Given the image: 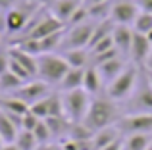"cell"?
Segmentation results:
<instances>
[{"label":"cell","instance_id":"cell-1","mask_svg":"<svg viewBox=\"0 0 152 150\" xmlns=\"http://www.w3.org/2000/svg\"><path fill=\"white\" fill-rule=\"evenodd\" d=\"M121 116H123V112H121L118 102H114L108 96L100 94V96H94L91 100V106L87 110V116L83 119V123H85V127H89L94 133V131H100L104 127L115 125Z\"/></svg>","mask_w":152,"mask_h":150},{"label":"cell","instance_id":"cell-2","mask_svg":"<svg viewBox=\"0 0 152 150\" xmlns=\"http://www.w3.org/2000/svg\"><path fill=\"white\" fill-rule=\"evenodd\" d=\"M141 71H142L141 66H137V64L131 62V64L127 66V68L106 87V89H104V96H108L110 100L118 102V104L119 102H125L127 98L131 96V92L135 90V87H137V81H139V77H141Z\"/></svg>","mask_w":152,"mask_h":150},{"label":"cell","instance_id":"cell-3","mask_svg":"<svg viewBox=\"0 0 152 150\" xmlns=\"http://www.w3.org/2000/svg\"><path fill=\"white\" fill-rule=\"evenodd\" d=\"M69 66L62 58L60 52H50V54H41L37 56V79L48 83L50 87H58L62 83L64 75L67 73Z\"/></svg>","mask_w":152,"mask_h":150},{"label":"cell","instance_id":"cell-4","mask_svg":"<svg viewBox=\"0 0 152 150\" xmlns=\"http://www.w3.org/2000/svg\"><path fill=\"white\" fill-rule=\"evenodd\" d=\"M123 114H152V85L145 69L137 81V87L131 92V96L123 102Z\"/></svg>","mask_w":152,"mask_h":150},{"label":"cell","instance_id":"cell-5","mask_svg":"<svg viewBox=\"0 0 152 150\" xmlns=\"http://www.w3.org/2000/svg\"><path fill=\"white\" fill-rule=\"evenodd\" d=\"M91 96L87 90L77 89L69 90V92H62V104H64V116L71 121V123H81L87 116V110L91 106Z\"/></svg>","mask_w":152,"mask_h":150},{"label":"cell","instance_id":"cell-6","mask_svg":"<svg viewBox=\"0 0 152 150\" xmlns=\"http://www.w3.org/2000/svg\"><path fill=\"white\" fill-rule=\"evenodd\" d=\"M94 21H85V23H79V25L73 27H66L64 31V41H62V50H71V48H89V42L91 37L94 33Z\"/></svg>","mask_w":152,"mask_h":150},{"label":"cell","instance_id":"cell-7","mask_svg":"<svg viewBox=\"0 0 152 150\" xmlns=\"http://www.w3.org/2000/svg\"><path fill=\"white\" fill-rule=\"evenodd\" d=\"M115 125L123 137L139 133L152 135V114H123Z\"/></svg>","mask_w":152,"mask_h":150},{"label":"cell","instance_id":"cell-8","mask_svg":"<svg viewBox=\"0 0 152 150\" xmlns=\"http://www.w3.org/2000/svg\"><path fill=\"white\" fill-rule=\"evenodd\" d=\"M50 92H52V87L48 85V83L41 81V79H31V81L23 83L19 89H15L14 92H10V94H14L15 98L23 100L27 106H33L35 102L46 98Z\"/></svg>","mask_w":152,"mask_h":150},{"label":"cell","instance_id":"cell-9","mask_svg":"<svg viewBox=\"0 0 152 150\" xmlns=\"http://www.w3.org/2000/svg\"><path fill=\"white\" fill-rule=\"evenodd\" d=\"M141 14L137 0H114L110 12V21L114 25H133L137 15Z\"/></svg>","mask_w":152,"mask_h":150},{"label":"cell","instance_id":"cell-10","mask_svg":"<svg viewBox=\"0 0 152 150\" xmlns=\"http://www.w3.org/2000/svg\"><path fill=\"white\" fill-rule=\"evenodd\" d=\"M62 29H66V25H64L60 19H56L50 12H46V14H42L41 17H39V21L35 23L25 35H21L19 39H37V41H41V39L48 37V35H54V33H58V31H62Z\"/></svg>","mask_w":152,"mask_h":150},{"label":"cell","instance_id":"cell-11","mask_svg":"<svg viewBox=\"0 0 152 150\" xmlns=\"http://www.w3.org/2000/svg\"><path fill=\"white\" fill-rule=\"evenodd\" d=\"M129 64L131 62L127 60L125 56H115V58H112V60H106V62H102V64H98L96 69H98V73H100V77L104 81V89H106Z\"/></svg>","mask_w":152,"mask_h":150},{"label":"cell","instance_id":"cell-12","mask_svg":"<svg viewBox=\"0 0 152 150\" xmlns=\"http://www.w3.org/2000/svg\"><path fill=\"white\" fill-rule=\"evenodd\" d=\"M152 52V42L148 41V37L142 33H135L133 35V42H131V52H129V60L137 66H145L146 58Z\"/></svg>","mask_w":152,"mask_h":150},{"label":"cell","instance_id":"cell-13","mask_svg":"<svg viewBox=\"0 0 152 150\" xmlns=\"http://www.w3.org/2000/svg\"><path fill=\"white\" fill-rule=\"evenodd\" d=\"M133 27L129 25H114L112 31V39H114V46L118 48V52L121 56H125L129 60V52H131V42H133ZM131 62V60H129Z\"/></svg>","mask_w":152,"mask_h":150},{"label":"cell","instance_id":"cell-14","mask_svg":"<svg viewBox=\"0 0 152 150\" xmlns=\"http://www.w3.org/2000/svg\"><path fill=\"white\" fill-rule=\"evenodd\" d=\"M83 4H85L83 0H54L48 6V12L66 25V23L69 21V17L75 14V10H77L79 6H83Z\"/></svg>","mask_w":152,"mask_h":150},{"label":"cell","instance_id":"cell-15","mask_svg":"<svg viewBox=\"0 0 152 150\" xmlns=\"http://www.w3.org/2000/svg\"><path fill=\"white\" fill-rule=\"evenodd\" d=\"M83 90L91 94V96H100L104 92V81L98 73L96 66H89L85 68V75H83Z\"/></svg>","mask_w":152,"mask_h":150},{"label":"cell","instance_id":"cell-16","mask_svg":"<svg viewBox=\"0 0 152 150\" xmlns=\"http://www.w3.org/2000/svg\"><path fill=\"white\" fill-rule=\"evenodd\" d=\"M62 58L66 60V64L69 68L85 69L91 66V52L89 48H71V50H62Z\"/></svg>","mask_w":152,"mask_h":150},{"label":"cell","instance_id":"cell-17","mask_svg":"<svg viewBox=\"0 0 152 150\" xmlns=\"http://www.w3.org/2000/svg\"><path fill=\"white\" fill-rule=\"evenodd\" d=\"M46 125H48L50 133H52V141L60 143V141L69 137V129H71V121L66 116H54V117H46Z\"/></svg>","mask_w":152,"mask_h":150},{"label":"cell","instance_id":"cell-18","mask_svg":"<svg viewBox=\"0 0 152 150\" xmlns=\"http://www.w3.org/2000/svg\"><path fill=\"white\" fill-rule=\"evenodd\" d=\"M8 56H10L12 60H15L19 66H23L27 71L37 79V56H31L29 52L21 50L19 46H12V48H8Z\"/></svg>","mask_w":152,"mask_h":150},{"label":"cell","instance_id":"cell-19","mask_svg":"<svg viewBox=\"0 0 152 150\" xmlns=\"http://www.w3.org/2000/svg\"><path fill=\"white\" fill-rule=\"evenodd\" d=\"M0 110L6 112V114H12V116L23 117L27 112H29V106H27L23 100L15 98L14 94H2V96H0Z\"/></svg>","mask_w":152,"mask_h":150},{"label":"cell","instance_id":"cell-20","mask_svg":"<svg viewBox=\"0 0 152 150\" xmlns=\"http://www.w3.org/2000/svg\"><path fill=\"white\" fill-rule=\"evenodd\" d=\"M121 135V131L118 129V125H110V127H104L100 131H94L93 133V146L94 150H100L104 146H108L110 143H114V141H118Z\"/></svg>","mask_w":152,"mask_h":150},{"label":"cell","instance_id":"cell-21","mask_svg":"<svg viewBox=\"0 0 152 150\" xmlns=\"http://www.w3.org/2000/svg\"><path fill=\"white\" fill-rule=\"evenodd\" d=\"M83 75H85V69L69 68L67 73L64 75L62 83L58 85V90H60V92H69V90L83 89Z\"/></svg>","mask_w":152,"mask_h":150},{"label":"cell","instance_id":"cell-22","mask_svg":"<svg viewBox=\"0 0 152 150\" xmlns=\"http://www.w3.org/2000/svg\"><path fill=\"white\" fill-rule=\"evenodd\" d=\"M19 129L21 127H19L6 112L0 110V139H2V143L4 144L14 143L15 137H18V133H19Z\"/></svg>","mask_w":152,"mask_h":150},{"label":"cell","instance_id":"cell-23","mask_svg":"<svg viewBox=\"0 0 152 150\" xmlns=\"http://www.w3.org/2000/svg\"><path fill=\"white\" fill-rule=\"evenodd\" d=\"M112 4L114 0H108V2H98V4H89L87 6V12H89L91 21L100 23V21H108L110 19V12H112Z\"/></svg>","mask_w":152,"mask_h":150},{"label":"cell","instance_id":"cell-24","mask_svg":"<svg viewBox=\"0 0 152 150\" xmlns=\"http://www.w3.org/2000/svg\"><path fill=\"white\" fill-rule=\"evenodd\" d=\"M150 141H152V135H146V133L127 135L123 137V150H146Z\"/></svg>","mask_w":152,"mask_h":150},{"label":"cell","instance_id":"cell-25","mask_svg":"<svg viewBox=\"0 0 152 150\" xmlns=\"http://www.w3.org/2000/svg\"><path fill=\"white\" fill-rule=\"evenodd\" d=\"M64 31H58V33L54 35H48V37L41 39V52L42 54H50V52H60V48H62V41H64Z\"/></svg>","mask_w":152,"mask_h":150},{"label":"cell","instance_id":"cell-26","mask_svg":"<svg viewBox=\"0 0 152 150\" xmlns=\"http://www.w3.org/2000/svg\"><path fill=\"white\" fill-rule=\"evenodd\" d=\"M14 143L19 150H37L39 148V141H37V137H35V133L25 131V129H19V133H18Z\"/></svg>","mask_w":152,"mask_h":150},{"label":"cell","instance_id":"cell-27","mask_svg":"<svg viewBox=\"0 0 152 150\" xmlns=\"http://www.w3.org/2000/svg\"><path fill=\"white\" fill-rule=\"evenodd\" d=\"M23 83L25 81H21L18 75H14L10 69H8L6 73L0 75V92L2 94H10V92H14L15 89H19Z\"/></svg>","mask_w":152,"mask_h":150},{"label":"cell","instance_id":"cell-28","mask_svg":"<svg viewBox=\"0 0 152 150\" xmlns=\"http://www.w3.org/2000/svg\"><path fill=\"white\" fill-rule=\"evenodd\" d=\"M131 27H133L135 33L148 35L152 31V14H150V12H142L141 10V14L137 15V19H135V23Z\"/></svg>","mask_w":152,"mask_h":150},{"label":"cell","instance_id":"cell-29","mask_svg":"<svg viewBox=\"0 0 152 150\" xmlns=\"http://www.w3.org/2000/svg\"><path fill=\"white\" fill-rule=\"evenodd\" d=\"M33 133H35V137H37L39 144L54 143V141H52V133H50V129H48V125H46V121H45V119L39 121V125L33 129Z\"/></svg>","mask_w":152,"mask_h":150},{"label":"cell","instance_id":"cell-30","mask_svg":"<svg viewBox=\"0 0 152 150\" xmlns=\"http://www.w3.org/2000/svg\"><path fill=\"white\" fill-rule=\"evenodd\" d=\"M112 48H115L114 46V39H112V35H108V37L100 39L98 42H94V44L89 48V52H91V56H96V54L108 52V50H112Z\"/></svg>","mask_w":152,"mask_h":150},{"label":"cell","instance_id":"cell-31","mask_svg":"<svg viewBox=\"0 0 152 150\" xmlns=\"http://www.w3.org/2000/svg\"><path fill=\"white\" fill-rule=\"evenodd\" d=\"M52 92H54V90H52ZM50 96V94H48ZM48 96L46 98H42V100H39V102H35L33 106H29V112L31 114H35V116L39 117V119H46V117H48Z\"/></svg>","mask_w":152,"mask_h":150},{"label":"cell","instance_id":"cell-32","mask_svg":"<svg viewBox=\"0 0 152 150\" xmlns=\"http://www.w3.org/2000/svg\"><path fill=\"white\" fill-rule=\"evenodd\" d=\"M89 12H87V6L83 4V6H79L77 10H75V14L69 17V21L66 23V27H73V25H79V23H85L89 21Z\"/></svg>","mask_w":152,"mask_h":150},{"label":"cell","instance_id":"cell-33","mask_svg":"<svg viewBox=\"0 0 152 150\" xmlns=\"http://www.w3.org/2000/svg\"><path fill=\"white\" fill-rule=\"evenodd\" d=\"M39 117L35 116V114H31V112H27L25 116L21 117V129H25V131H33L35 127L39 125Z\"/></svg>","mask_w":152,"mask_h":150},{"label":"cell","instance_id":"cell-34","mask_svg":"<svg viewBox=\"0 0 152 150\" xmlns=\"http://www.w3.org/2000/svg\"><path fill=\"white\" fill-rule=\"evenodd\" d=\"M10 69V56L8 52H0V75L6 73Z\"/></svg>","mask_w":152,"mask_h":150},{"label":"cell","instance_id":"cell-35","mask_svg":"<svg viewBox=\"0 0 152 150\" xmlns=\"http://www.w3.org/2000/svg\"><path fill=\"white\" fill-rule=\"evenodd\" d=\"M18 4H19V0H0V12H10Z\"/></svg>","mask_w":152,"mask_h":150},{"label":"cell","instance_id":"cell-36","mask_svg":"<svg viewBox=\"0 0 152 150\" xmlns=\"http://www.w3.org/2000/svg\"><path fill=\"white\" fill-rule=\"evenodd\" d=\"M100 150H123V137H119L118 141H114V143H110L108 146H104Z\"/></svg>","mask_w":152,"mask_h":150},{"label":"cell","instance_id":"cell-37","mask_svg":"<svg viewBox=\"0 0 152 150\" xmlns=\"http://www.w3.org/2000/svg\"><path fill=\"white\" fill-rule=\"evenodd\" d=\"M0 35H8V21H6V12H0Z\"/></svg>","mask_w":152,"mask_h":150},{"label":"cell","instance_id":"cell-38","mask_svg":"<svg viewBox=\"0 0 152 150\" xmlns=\"http://www.w3.org/2000/svg\"><path fill=\"white\" fill-rule=\"evenodd\" d=\"M137 4L142 12H150L152 14V0H137Z\"/></svg>","mask_w":152,"mask_h":150},{"label":"cell","instance_id":"cell-39","mask_svg":"<svg viewBox=\"0 0 152 150\" xmlns=\"http://www.w3.org/2000/svg\"><path fill=\"white\" fill-rule=\"evenodd\" d=\"M37 150H62L60 143H46V144H39Z\"/></svg>","mask_w":152,"mask_h":150},{"label":"cell","instance_id":"cell-40","mask_svg":"<svg viewBox=\"0 0 152 150\" xmlns=\"http://www.w3.org/2000/svg\"><path fill=\"white\" fill-rule=\"evenodd\" d=\"M33 4H37V6H41V8H48L54 0H31Z\"/></svg>","mask_w":152,"mask_h":150},{"label":"cell","instance_id":"cell-41","mask_svg":"<svg viewBox=\"0 0 152 150\" xmlns=\"http://www.w3.org/2000/svg\"><path fill=\"white\" fill-rule=\"evenodd\" d=\"M142 69H145V71H148V73H152V52H150V56L146 58V62H145V66H142Z\"/></svg>","mask_w":152,"mask_h":150},{"label":"cell","instance_id":"cell-42","mask_svg":"<svg viewBox=\"0 0 152 150\" xmlns=\"http://www.w3.org/2000/svg\"><path fill=\"white\" fill-rule=\"evenodd\" d=\"M0 150H19V148L15 146V143H8V144H4Z\"/></svg>","mask_w":152,"mask_h":150},{"label":"cell","instance_id":"cell-43","mask_svg":"<svg viewBox=\"0 0 152 150\" xmlns=\"http://www.w3.org/2000/svg\"><path fill=\"white\" fill-rule=\"evenodd\" d=\"M83 2L89 6V4H98V2H108V0H83Z\"/></svg>","mask_w":152,"mask_h":150},{"label":"cell","instance_id":"cell-44","mask_svg":"<svg viewBox=\"0 0 152 150\" xmlns=\"http://www.w3.org/2000/svg\"><path fill=\"white\" fill-rule=\"evenodd\" d=\"M146 75H148V81H150V85H152V73H148V71H145Z\"/></svg>","mask_w":152,"mask_h":150},{"label":"cell","instance_id":"cell-45","mask_svg":"<svg viewBox=\"0 0 152 150\" xmlns=\"http://www.w3.org/2000/svg\"><path fill=\"white\" fill-rule=\"evenodd\" d=\"M146 150H152V141H150V144H148V146H146Z\"/></svg>","mask_w":152,"mask_h":150},{"label":"cell","instance_id":"cell-46","mask_svg":"<svg viewBox=\"0 0 152 150\" xmlns=\"http://www.w3.org/2000/svg\"><path fill=\"white\" fill-rule=\"evenodd\" d=\"M0 39H2V35H0Z\"/></svg>","mask_w":152,"mask_h":150}]
</instances>
